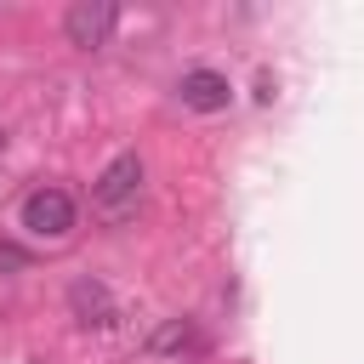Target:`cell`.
I'll return each instance as SVG.
<instances>
[{"instance_id":"8992f818","label":"cell","mask_w":364,"mask_h":364,"mask_svg":"<svg viewBox=\"0 0 364 364\" xmlns=\"http://www.w3.org/2000/svg\"><path fill=\"white\" fill-rule=\"evenodd\" d=\"M142 353H148V358H182V353H199V324H193V318H165V324L148 330Z\"/></svg>"},{"instance_id":"6da1fadb","label":"cell","mask_w":364,"mask_h":364,"mask_svg":"<svg viewBox=\"0 0 364 364\" xmlns=\"http://www.w3.org/2000/svg\"><path fill=\"white\" fill-rule=\"evenodd\" d=\"M142 159L136 154H114L108 165H102V176L91 182V210L102 216V222H125L131 210H136V199H142Z\"/></svg>"},{"instance_id":"5b68a950","label":"cell","mask_w":364,"mask_h":364,"mask_svg":"<svg viewBox=\"0 0 364 364\" xmlns=\"http://www.w3.org/2000/svg\"><path fill=\"white\" fill-rule=\"evenodd\" d=\"M176 97H182V108H193V114H222V108L233 102V85H228V74H216V68H188V74L176 80Z\"/></svg>"},{"instance_id":"7a4b0ae2","label":"cell","mask_w":364,"mask_h":364,"mask_svg":"<svg viewBox=\"0 0 364 364\" xmlns=\"http://www.w3.org/2000/svg\"><path fill=\"white\" fill-rule=\"evenodd\" d=\"M17 222H23L28 239L57 245V239H68V233L80 228V205H74L68 188H34V193L23 199V210H17Z\"/></svg>"},{"instance_id":"277c9868","label":"cell","mask_w":364,"mask_h":364,"mask_svg":"<svg viewBox=\"0 0 364 364\" xmlns=\"http://www.w3.org/2000/svg\"><path fill=\"white\" fill-rule=\"evenodd\" d=\"M114 28H119V6H114V0H74V6H68V17H63L68 46H80V51L108 46V40H114Z\"/></svg>"},{"instance_id":"3957f363","label":"cell","mask_w":364,"mask_h":364,"mask_svg":"<svg viewBox=\"0 0 364 364\" xmlns=\"http://www.w3.org/2000/svg\"><path fill=\"white\" fill-rule=\"evenodd\" d=\"M68 318H74L80 330L108 336V330L125 324V301L114 296V284H108L102 273H80V279L68 284Z\"/></svg>"}]
</instances>
